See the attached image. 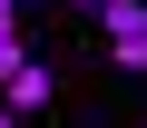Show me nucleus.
Wrapping results in <instances>:
<instances>
[{"mask_svg":"<svg viewBox=\"0 0 147 128\" xmlns=\"http://www.w3.org/2000/svg\"><path fill=\"white\" fill-rule=\"evenodd\" d=\"M49 99H59V69H49V59H30V49L0 59V108H10V118H39Z\"/></svg>","mask_w":147,"mask_h":128,"instance_id":"obj_1","label":"nucleus"},{"mask_svg":"<svg viewBox=\"0 0 147 128\" xmlns=\"http://www.w3.org/2000/svg\"><path fill=\"white\" fill-rule=\"evenodd\" d=\"M108 39H147V0H88Z\"/></svg>","mask_w":147,"mask_h":128,"instance_id":"obj_2","label":"nucleus"},{"mask_svg":"<svg viewBox=\"0 0 147 128\" xmlns=\"http://www.w3.org/2000/svg\"><path fill=\"white\" fill-rule=\"evenodd\" d=\"M0 59H20V10H0Z\"/></svg>","mask_w":147,"mask_h":128,"instance_id":"obj_3","label":"nucleus"},{"mask_svg":"<svg viewBox=\"0 0 147 128\" xmlns=\"http://www.w3.org/2000/svg\"><path fill=\"white\" fill-rule=\"evenodd\" d=\"M0 128H20V118H10V108H0Z\"/></svg>","mask_w":147,"mask_h":128,"instance_id":"obj_4","label":"nucleus"},{"mask_svg":"<svg viewBox=\"0 0 147 128\" xmlns=\"http://www.w3.org/2000/svg\"><path fill=\"white\" fill-rule=\"evenodd\" d=\"M0 10H20V0H0Z\"/></svg>","mask_w":147,"mask_h":128,"instance_id":"obj_5","label":"nucleus"}]
</instances>
